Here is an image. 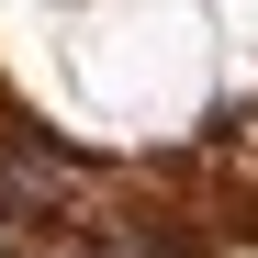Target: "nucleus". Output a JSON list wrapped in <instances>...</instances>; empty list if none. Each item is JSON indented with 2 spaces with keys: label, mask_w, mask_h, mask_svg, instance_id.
<instances>
[{
  "label": "nucleus",
  "mask_w": 258,
  "mask_h": 258,
  "mask_svg": "<svg viewBox=\"0 0 258 258\" xmlns=\"http://www.w3.org/2000/svg\"><path fill=\"white\" fill-rule=\"evenodd\" d=\"M12 213H23V180H12V168H0V225H12Z\"/></svg>",
  "instance_id": "nucleus-1"
}]
</instances>
